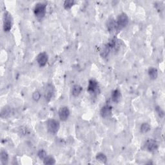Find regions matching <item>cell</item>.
I'll use <instances>...</instances> for the list:
<instances>
[{
  "label": "cell",
  "mask_w": 165,
  "mask_h": 165,
  "mask_svg": "<svg viewBox=\"0 0 165 165\" xmlns=\"http://www.w3.org/2000/svg\"><path fill=\"white\" fill-rule=\"evenodd\" d=\"M47 4L45 3H38L34 9V14L38 19H42L46 14Z\"/></svg>",
  "instance_id": "cell-1"
},
{
  "label": "cell",
  "mask_w": 165,
  "mask_h": 165,
  "mask_svg": "<svg viewBox=\"0 0 165 165\" xmlns=\"http://www.w3.org/2000/svg\"><path fill=\"white\" fill-rule=\"evenodd\" d=\"M115 21H116L117 31H121V29L127 27L129 22V18L127 14L123 12L117 16Z\"/></svg>",
  "instance_id": "cell-2"
},
{
  "label": "cell",
  "mask_w": 165,
  "mask_h": 165,
  "mask_svg": "<svg viewBox=\"0 0 165 165\" xmlns=\"http://www.w3.org/2000/svg\"><path fill=\"white\" fill-rule=\"evenodd\" d=\"M12 17L9 12H5L3 15V31L5 32L11 31L12 27Z\"/></svg>",
  "instance_id": "cell-3"
},
{
  "label": "cell",
  "mask_w": 165,
  "mask_h": 165,
  "mask_svg": "<svg viewBox=\"0 0 165 165\" xmlns=\"http://www.w3.org/2000/svg\"><path fill=\"white\" fill-rule=\"evenodd\" d=\"M48 131L52 134H55L58 132L60 128V124L59 121L54 119H50L47 121V123Z\"/></svg>",
  "instance_id": "cell-4"
},
{
  "label": "cell",
  "mask_w": 165,
  "mask_h": 165,
  "mask_svg": "<svg viewBox=\"0 0 165 165\" xmlns=\"http://www.w3.org/2000/svg\"><path fill=\"white\" fill-rule=\"evenodd\" d=\"M145 148L150 152H155L158 149V143L157 142L153 139H148L144 144Z\"/></svg>",
  "instance_id": "cell-5"
},
{
  "label": "cell",
  "mask_w": 165,
  "mask_h": 165,
  "mask_svg": "<svg viewBox=\"0 0 165 165\" xmlns=\"http://www.w3.org/2000/svg\"><path fill=\"white\" fill-rule=\"evenodd\" d=\"M36 61L40 67H43L47 65L48 61V55L46 52H41L39 53L36 58Z\"/></svg>",
  "instance_id": "cell-6"
},
{
  "label": "cell",
  "mask_w": 165,
  "mask_h": 165,
  "mask_svg": "<svg viewBox=\"0 0 165 165\" xmlns=\"http://www.w3.org/2000/svg\"><path fill=\"white\" fill-rule=\"evenodd\" d=\"M70 110H69V108L67 107H61L58 111L59 117L62 121H67L69 116H70Z\"/></svg>",
  "instance_id": "cell-7"
},
{
  "label": "cell",
  "mask_w": 165,
  "mask_h": 165,
  "mask_svg": "<svg viewBox=\"0 0 165 165\" xmlns=\"http://www.w3.org/2000/svg\"><path fill=\"white\" fill-rule=\"evenodd\" d=\"M54 94V87L52 84H48L45 89V97L47 101H50Z\"/></svg>",
  "instance_id": "cell-8"
},
{
  "label": "cell",
  "mask_w": 165,
  "mask_h": 165,
  "mask_svg": "<svg viewBox=\"0 0 165 165\" xmlns=\"http://www.w3.org/2000/svg\"><path fill=\"white\" fill-rule=\"evenodd\" d=\"M112 114V107L110 105H106L101 108L100 114L103 118H108Z\"/></svg>",
  "instance_id": "cell-9"
},
{
  "label": "cell",
  "mask_w": 165,
  "mask_h": 165,
  "mask_svg": "<svg viewBox=\"0 0 165 165\" xmlns=\"http://www.w3.org/2000/svg\"><path fill=\"white\" fill-rule=\"evenodd\" d=\"M99 88L98 82L95 80H90L88 81V85L87 87V91L91 94H94L96 92Z\"/></svg>",
  "instance_id": "cell-10"
},
{
  "label": "cell",
  "mask_w": 165,
  "mask_h": 165,
  "mask_svg": "<svg viewBox=\"0 0 165 165\" xmlns=\"http://www.w3.org/2000/svg\"><path fill=\"white\" fill-rule=\"evenodd\" d=\"M107 27L108 31L109 32H113L114 31H117V27H116V21L114 19L110 18L108 19L107 22Z\"/></svg>",
  "instance_id": "cell-11"
},
{
  "label": "cell",
  "mask_w": 165,
  "mask_h": 165,
  "mask_svg": "<svg viewBox=\"0 0 165 165\" xmlns=\"http://www.w3.org/2000/svg\"><path fill=\"white\" fill-rule=\"evenodd\" d=\"M82 90V88L80 85H74L72 88V95L74 97H78L80 95Z\"/></svg>",
  "instance_id": "cell-12"
},
{
  "label": "cell",
  "mask_w": 165,
  "mask_h": 165,
  "mask_svg": "<svg viewBox=\"0 0 165 165\" xmlns=\"http://www.w3.org/2000/svg\"><path fill=\"white\" fill-rule=\"evenodd\" d=\"M121 91L119 89H115L114 90L112 91V100L115 103H118L119 101L120 98H121Z\"/></svg>",
  "instance_id": "cell-13"
},
{
  "label": "cell",
  "mask_w": 165,
  "mask_h": 165,
  "mask_svg": "<svg viewBox=\"0 0 165 165\" xmlns=\"http://www.w3.org/2000/svg\"><path fill=\"white\" fill-rule=\"evenodd\" d=\"M148 74L149 75L151 80H156L158 77V71L156 68L150 67L148 70Z\"/></svg>",
  "instance_id": "cell-14"
},
{
  "label": "cell",
  "mask_w": 165,
  "mask_h": 165,
  "mask_svg": "<svg viewBox=\"0 0 165 165\" xmlns=\"http://www.w3.org/2000/svg\"><path fill=\"white\" fill-rule=\"evenodd\" d=\"M11 108L9 106H5L3 107L1 111V117L3 119L7 118L11 114Z\"/></svg>",
  "instance_id": "cell-15"
},
{
  "label": "cell",
  "mask_w": 165,
  "mask_h": 165,
  "mask_svg": "<svg viewBox=\"0 0 165 165\" xmlns=\"http://www.w3.org/2000/svg\"><path fill=\"white\" fill-rule=\"evenodd\" d=\"M0 158H1V162L3 165H5L8 163L9 161V154L5 150H1L0 153Z\"/></svg>",
  "instance_id": "cell-16"
},
{
  "label": "cell",
  "mask_w": 165,
  "mask_h": 165,
  "mask_svg": "<svg viewBox=\"0 0 165 165\" xmlns=\"http://www.w3.org/2000/svg\"><path fill=\"white\" fill-rule=\"evenodd\" d=\"M95 159L97 161L101 162L102 163H107V157L106 156V155L103 153H98L96 156H95Z\"/></svg>",
  "instance_id": "cell-17"
},
{
  "label": "cell",
  "mask_w": 165,
  "mask_h": 165,
  "mask_svg": "<svg viewBox=\"0 0 165 165\" xmlns=\"http://www.w3.org/2000/svg\"><path fill=\"white\" fill-rule=\"evenodd\" d=\"M150 129H151L150 125L148 123H142V124L141 125L140 130H141V133L146 134V133L148 132L150 130Z\"/></svg>",
  "instance_id": "cell-18"
},
{
  "label": "cell",
  "mask_w": 165,
  "mask_h": 165,
  "mask_svg": "<svg viewBox=\"0 0 165 165\" xmlns=\"http://www.w3.org/2000/svg\"><path fill=\"white\" fill-rule=\"evenodd\" d=\"M43 161L44 164H54L55 163V159L50 156H47Z\"/></svg>",
  "instance_id": "cell-19"
},
{
  "label": "cell",
  "mask_w": 165,
  "mask_h": 165,
  "mask_svg": "<svg viewBox=\"0 0 165 165\" xmlns=\"http://www.w3.org/2000/svg\"><path fill=\"white\" fill-rule=\"evenodd\" d=\"M75 2L73 0H67V1H65L63 3V6L65 9L66 10H68V9H70L72 6H73L75 5Z\"/></svg>",
  "instance_id": "cell-20"
},
{
  "label": "cell",
  "mask_w": 165,
  "mask_h": 165,
  "mask_svg": "<svg viewBox=\"0 0 165 165\" xmlns=\"http://www.w3.org/2000/svg\"><path fill=\"white\" fill-rule=\"evenodd\" d=\"M38 156L39 159L43 161L45 158L47 156V152H46V151L45 150L41 149L38 151Z\"/></svg>",
  "instance_id": "cell-21"
},
{
  "label": "cell",
  "mask_w": 165,
  "mask_h": 165,
  "mask_svg": "<svg viewBox=\"0 0 165 165\" xmlns=\"http://www.w3.org/2000/svg\"><path fill=\"white\" fill-rule=\"evenodd\" d=\"M41 93L39 92V91L38 90H36L32 94V99L34 100L35 101H38L41 98Z\"/></svg>",
  "instance_id": "cell-22"
},
{
  "label": "cell",
  "mask_w": 165,
  "mask_h": 165,
  "mask_svg": "<svg viewBox=\"0 0 165 165\" xmlns=\"http://www.w3.org/2000/svg\"><path fill=\"white\" fill-rule=\"evenodd\" d=\"M156 112H157L158 115H159V116L160 117H163V116H164V111L162 109H161V107H157L156 108Z\"/></svg>",
  "instance_id": "cell-23"
}]
</instances>
